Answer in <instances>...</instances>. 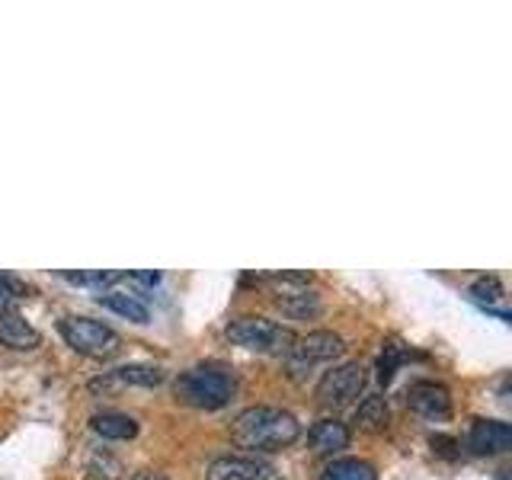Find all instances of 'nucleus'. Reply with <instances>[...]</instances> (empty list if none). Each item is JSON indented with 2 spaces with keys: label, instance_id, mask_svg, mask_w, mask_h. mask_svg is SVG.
I'll use <instances>...</instances> for the list:
<instances>
[{
  "label": "nucleus",
  "instance_id": "nucleus-1",
  "mask_svg": "<svg viewBox=\"0 0 512 480\" xmlns=\"http://www.w3.org/2000/svg\"><path fill=\"white\" fill-rule=\"evenodd\" d=\"M301 436V423L279 407H250L231 423V439L240 448L256 452H282Z\"/></svg>",
  "mask_w": 512,
  "mask_h": 480
},
{
  "label": "nucleus",
  "instance_id": "nucleus-2",
  "mask_svg": "<svg viewBox=\"0 0 512 480\" xmlns=\"http://www.w3.org/2000/svg\"><path fill=\"white\" fill-rule=\"evenodd\" d=\"M237 391V378L221 365H196L176 378V397L199 410H221L231 404Z\"/></svg>",
  "mask_w": 512,
  "mask_h": 480
},
{
  "label": "nucleus",
  "instance_id": "nucleus-3",
  "mask_svg": "<svg viewBox=\"0 0 512 480\" xmlns=\"http://www.w3.org/2000/svg\"><path fill=\"white\" fill-rule=\"evenodd\" d=\"M58 330L64 336V343L87 359H109V356H116L122 346V336L116 330L90 317H64Z\"/></svg>",
  "mask_w": 512,
  "mask_h": 480
},
{
  "label": "nucleus",
  "instance_id": "nucleus-4",
  "mask_svg": "<svg viewBox=\"0 0 512 480\" xmlns=\"http://www.w3.org/2000/svg\"><path fill=\"white\" fill-rule=\"evenodd\" d=\"M228 340L237 346H247L256 352H272V356H288L295 346L298 336L276 324V320H266V317H244V320H234L228 327Z\"/></svg>",
  "mask_w": 512,
  "mask_h": 480
},
{
  "label": "nucleus",
  "instance_id": "nucleus-5",
  "mask_svg": "<svg viewBox=\"0 0 512 480\" xmlns=\"http://www.w3.org/2000/svg\"><path fill=\"white\" fill-rule=\"evenodd\" d=\"M365 391V368L359 362H343L330 368L317 384V400L324 407H349Z\"/></svg>",
  "mask_w": 512,
  "mask_h": 480
},
{
  "label": "nucleus",
  "instance_id": "nucleus-6",
  "mask_svg": "<svg viewBox=\"0 0 512 480\" xmlns=\"http://www.w3.org/2000/svg\"><path fill=\"white\" fill-rule=\"evenodd\" d=\"M343 336H336L330 330H314L308 336H301V340H295L292 352H288V368L298 375V372H308L311 365L317 362H333L336 356H343Z\"/></svg>",
  "mask_w": 512,
  "mask_h": 480
},
{
  "label": "nucleus",
  "instance_id": "nucleus-7",
  "mask_svg": "<svg viewBox=\"0 0 512 480\" xmlns=\"http://www.w3.org/2000/svg\"><path fill=\"white\" fill-rule=\"evenodd\" d=\"M282 474L276 464L263 458H247V455H224L208 464L205 480H279Z\"/></svg>",
  "mask_w": 512,
  "mask_h": 480
},
{
  "label": "nucleus",
  "instance_id": "nucleus-8",
  "mask_svg": "<svg viewBox=\"0 0 512 480\" xmlns=\"http://www.w3.org/2000/svg\"><path fill=\"white\" fill-rule=\"evenodd\" d=\"M407 404H410V410L416 416H423V420L442 423V420H448V413H452V394H448L445 384L420 381V384H413V388H410Z\"/></svg>",
  "mask_w": 512,
  "mask_h": 480
},
{
  "label": "nucleus",
  "instance_id": "nucleus-9",
  "mask_svg": "<svg viewBox=\"0 0 512 480\" xmlns=\"http://www.w3.org/2000/svg\"><path fill=\"white\" fill-rule=\"evenodd\" d=\"M468 445L477 455H496L512 445V426L500 420H477L468 432Z\"/></svg>",
  "mask_w": 512,
  "mask_h": 480
},
{
  "label": "nucleus",
  "instance_id": "nucleus-10",
  "mask_svg": "<svg viewBox=\"0 0 512 480\" xmlns=\"http://www.w3.org/2000/svg\"><path fill=\"white\" fill-rule=\"evenodd\" d=\"M164 381V368L157 365H122L116 372H109L106 378L93 381V391H109V388H125V384H138V388H157Z\"/></svg>",
  "mask_w": 512,
  "mask_h": 480
},
{
  "label": "nucleus",
  "instance_id": "nucleus-11",
  "mask_svg": "<svg viewBox=\"0 0 512 480\" xmlns=\"http://www.w3.org/2000/svg\"><path fill=\"white\" fill-rule=\"evenodd\" d=\"M0 343L10 346V349H36L42 343V336L39 330L29 324V320L23 314H16V311H0Z\"/></svg>",
  "mask_w": 512,
  "mask_h": 480
},
{
  "label": "nucleus",
  "instance_id": "nucleus-12",
  "mask_svg": "<svg viewBox=\"0 0 512 480\" xmlns=\"http://www.w3.org/2000/svg\"><path fill=\"white\" fill-rule=\"evenodd\" d=\"M349 426L346 423H340V420H320V423H314V429H311V436H308V442H311V448L317 455H336V452H343V448L349 445Z\"/></svg>",
  "mask_w": 512,
  "mask_h": 480
},
{
  "label": "nucleus",
  "instance_id": "nucleus-13",
  "mask_svg": "<svg viewBox=\"0 0 512 480\" xmlns=\"http://www.w3.org/2000/svg\"><path fill=\"white\" fill-rule=\"evenodd\" d=\"M93 432L96 436H103V439H135L138 436V423L132 420L128 413H96L93 420H90Z\"/></svg>",
  "mask_w": 512,
  "mask_h": 480
},
{
  "label": "nucleus",
  "instance_id": "nucleus-14",
  "mask_svg": "<svg viewBox=\"0 0 512 480\" xmlns=\"http://www.w3.org/2000/svg\"><path fill=\"white\" fill-rule=\"evenodd\" d=\"M320 480H378L375 468L362 458H336L330 461Z\"/></svg>",
  "mask_w": 512,
  "mask_h": 480
},
{
  "label": "nucleus",
  "instance_id": "nucleus-15",
  "mask_svg": "<svg viewBox=\"0 0 512 480\" xmlns=\"http://www.w3.org/2000/svg\"><path fill=\"white\" fill-rule=\"evenodd\" d=\"M471 298H474L477 304H484L487 311H493V314H500L503 320H509V311L503 308L506 292H503V282H500V279H493V276L477 279V282L471 285Z\"/></svg>",
  "mask_w": 512,
  "mask_h": 480
},
{
  "label": "nucleus",
  "instance_id": "nucleus-16",
  "mask_svg": "<svg viewBox=\"0 0 512 480\" xmlns=\"http://www.w3.org/2000/svg\"><path fill=\"white\" fill-rule=\"evenodd\" d=\"M388 400L384 397H365L359 404V413H356V423L365 429V432H384L388 429Z\"/></svg>",
  "mask_w": 512,
  "mask_h": 480
},
{
  "label": "nucleus",
  "instance_id": "nucleus-17",
  "mask_svg": "<svg viewBox=\"0 0 512 480\" xmlns=\"http://www.w3.org/2000/svg\"><path fill=\"white\" fill-rule=\"evenodd\" d=\"M100 304H103V308H109V311L128 317V320H135V324H148V317H151L148 304H144L141 298H135V295H125V292H119V295H100Z\"/></svg>",
  "mask_w": 512,
  "mask_h": 480
},
{
  "label": "nucleus",
  "instance_id": "nucleus-18",
  "mask_svg": "<svg viewBox=\"0 0 512 480\" xmlns=\"http://www.w3.org/2000/svg\"><path fill=\"white\" fill-rule=\"evenodd\" d=\"M276 304H279V308H282L285 314H292V317H311V314H317V311H320V301H317V295H308V292L282 295Z\"/></svg>",
  "mask_w": 512,
  "mask_h": 480
},
{
  "label": "nucleus",
  "instance_id": "nucleus-19",
  "mask_svg": "<svg viewBox=\"0 0 512 480\" xmlns=\"http://www.w3.org/2000/svg\"><path fill=\"white\" fill-rule=\"evenodd\" d=\"M90 474H93L96 480H119L122 464H119V458H112V455H106V452H96V455L90 458Z\"/></svg>",
  "mask_w": 512,
  "mask_h": 480
},
{
  "label": "nucleus",
  "instance_id": "nucleus-20",
  "mask_svg": "<svg viewBox=\"0 0 512 480\" xmlns=\"http://www.w3.org/2000/svg\"><path fill=\"white\" fill-rule=\"evenodd\" d=\"M20 292H23V285H20V282L10 279V276H0V311H4L7 304H10V298H13V295H20Z\"/></svg>",
  "mask_w": 512,
  "mask_h": 480
},
{
  "label": "nucleus",
  "instance_id": "nucleus-21",
  "mask_svg": "<svg viewBox=\"0 0 512 480\" xmlns=\"http://www.w3.org/2000/svg\"><path fill=\"white\" fill-rule=\"evenodd\" d=\"M132 480H167L164 474H157V471H138Z\"/></svg>",
  "mask_w": 512,
  "mask_h": 480
},
{
  "label": "nucleus",
  "instance_id": "nucleus-22",
  "mask_svg": "<svg viewBox=\"0 0 512 480\" xmlns=\"http://www.w3.org/2000/svg\"><path fill=\"white\" fill-rule=\"evenodd\" d=\"M500 480H506V471H503V474H500Z\"/></svg>",
  "mask_w": 512,
  "mask_h": 480
}]
</instances>
